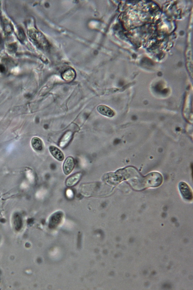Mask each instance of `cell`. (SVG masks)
Segmentation results:
<instances>
[{
    "instance_id": "cell-10",
    "label": "cell",
    "mask_w": 193,
    "mask_h": 290,
    "mask_svg": "<svg viewBox=\"0 0 193 290\" xmlns=\"http://www.w3.org/2000/svg\"><path fill=\"white\" fill-rule=\"evenodd\" d=\"M67 195H68V196H69V197H70L71 196H72V195H73V193H72V190H68V191H67Z\"/></svg>"
},
{
    "instance_id": "cell-3",
    "label": "cell",
    "mask_w": 193,
    "mask_h": 290,
    "mask_svg": "<svg viewBox=\"0 0 193 290\" xmlns=\"http://www.w3.org/2000/svg\"><path fill=\"white\" fill-rule=\"evenodd\" d=\"M75 166V161L74 158L71 156L68 157L63 165V170L66 175H69L72 172Z\"/></svg>"
},
{
    "instance_id": "cell-8",
    "label": "cell",
    "mask_w": 193,
    "mask_h": 290,
    "mask_svg": "<svg viewBox=\"0 0 193 290\" xmlns=\"http://www.w3.org/2000/svg\"><path fill=\"white\" fill-rule=\"evenodd\" d=\"M32 146L34 149L37 151H41L43 149V143L40 138L35 137L31 141Z\"/></svg>"
},
{
    "instance_id": "cell-4",
    "label": "cell",
    "mask_w": 193,
    "mask_h": 290,
    "mask_svg": "<svg viewBox=\"0 0 193 290\" xmlns=\"http://www.w3.org/2000/svg\"><path fill=\"white\" fill-rule=\"evenodd\" d=\"M97 110L100 114L106 117L111 118L115 115V112L111 108L106 105H100L96 108Z\"/></svg>"
},
{
    "instance_id": "cell-5",
    "label": "cell",
    "mask_w": 193,
    "mask_h": 290,
    "mask_svg": "<svg viewBox=\"0 0 193 290\" xmlns=\"http://www.w3.org/2000/svg\"><path fill=\"white\" fill-rule=\"evenodd\" d=\"M82 173L80 172L75 174L69 177L66 181V186L68 187H72L74 186L79 182L82 176Z\"/></svg>"
},
{
    "instance_id": "cell-1",
    "label": "cell",
    "mask_w": 193,
    "mask_h": 290,
    "mask_svg": "<svg viewBox=\"0 0 193 290\" xmlns=\"http://www.w3.org/2000/svg\"><path fill=\"white\" fill-rule=\"evenodd\" d=\"M163 178L161 174L158 172H152L143 178V188L157 187L160 186L163 182Z\"/></svg>"
},
{
    "instance_id": "cell-6",
    "label": "cell",
    "mask_w": 193,
    "mask_h": 290,
    "mask_svg": "<svg viewBox=\"0 0 193 290\" xmlns=\"http://www.w3.org/2000/svg\"><path fill=\"white\" fill-rule=\"evenodd\" d=\"M51 154L56 159L59 161H62L64 159V156L63 153L58 148L56 147L52 146L49 147Z\"/></svg>"
},
{
    "instance_id": "cell-7",
    "label": "cell",
    "mask_w": 193,
    "mask_h": 290,
    "mask_svg": "<svg viewBox=\"0 0 193 290\" xmlns=\"http://www.w3.org/2000/svg\"><path fill=\"white\" fill-rule=\"evenodd\" d=\"M72 133L71 131H67L64 135L59 143V146L61 148L65 147L69 144L72 139Z\"/></svg>"
},
{
    "instance_id": "cell-2",
    "label": "cell",
    "mask_w": 193,
    "mask_h": 290,
    "mask_svg": "<svg viewBox=\"0 0 193 290\" xmlns=\"http://www.w3.org/2000/svg\"><path fill=\"white\" fill-rule=\"evenodd\" d=\"M179 189L184 198L187 200L192 199L193 194L192 190L187 183L181 182L179 184Z\"/></svg>"
},
{
    "instance_id": "cell-9",
    "label": "cell",
    "mask_w": 193,
    "mask_h": 290,
    "mask_svg": "<svg viewBox=\"0 0 193 290\" xmlns=\"http://www.w3.org/2000/svg\"><path fill=\"white\" fill-rule=\"evenodd\" d=\"M75 72L73 70H68L62 74V76L64 80L67 81H71L75 78Z\"/></svg>"
}]
</instances>
